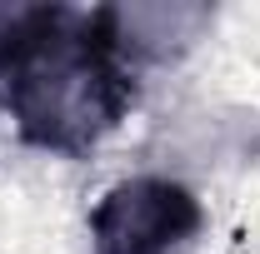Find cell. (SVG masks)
Returning <instances> with one entry per match:
<instances>
[{
  "mask_svg": "<svg viewBox=\"0 0 260 254\" xmlns=\"http://www.w3.org/2000/svg\"><path fill=\"white\" fill-rule=\"evenodd\" d=\"M205 209L190 185L170 175H130L90 209L95 254H180L200 234Z\"/></svg>",
  "mask_w": 260,
  "mask_h": 254,
  "instance_id": "2",
  "label": "cell"
},
{
  "mask_svg": "<svg viewBox=\"0 0 260 254\" xmlns=\"http://www.w3.org/2000/svg\"><path fill=\"white\" fill-rule=\"evenodd\" d=\"M150 10L0 5V105L45 155H90L140 100Z\"/></svg>",
  "mask_w": 260,
  "mask_h": 254,
  "instance_id": "1",
  "label": "cell"
}]
</instances>
